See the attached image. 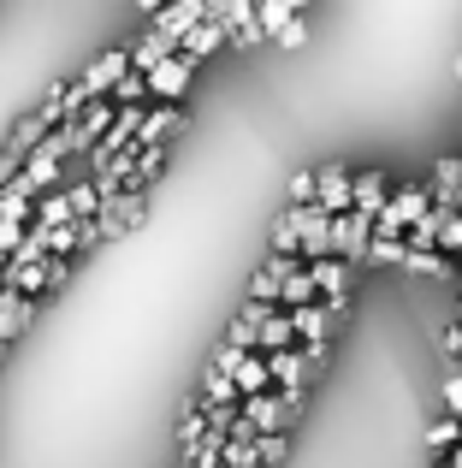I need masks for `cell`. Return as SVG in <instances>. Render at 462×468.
<instances>
[{
  "label": "cell",
  "mask_w": 462,
  "mask_h": 468,
  "mask_svg": "<svg viewBox=\"0 0 462 468\" xmlns=\"http://www.w3.org/2000/svg\"><path fill=\"white\" fill-rule=\"evenodd\" d=\"M427 214H433V190L427 184H404V190H392L385 214L373 219V238H409V226H421Z\"/></svg>",
  "instance_id": "cell-1"
},
{
  "label": "cell",
  "mask_w": 462,
  "mask_h": 468,
  "mask_svg": "<svg viewBox=\"0 0 462 468\" xmlns=\"http://www.w3.org/2000/svg\"><path fill=\"white\" fill-rule=\"evenodd\" d=\"M125 71H131V48L119 42V48H101V54L83 66V78H78V83L95 95V101H107V95H113V83L125 78Z\"/></svg>",
  "instance_id": "cell-2"
},
{
  "label": "cell",
  "mask_w": 462,
  "mask_h": 468,
  "mask_svg": "<svg viewBox=\"0 0 462 468\" xmlns=\"http://www.w3.org/2000/svg\"><path fill=\"white\" fill-rule=\"evenodd\" d=\"M142 219H149V196L142 190H119L113 202L95 214V231H101V238H119V231H137Z\"/></svg>",
  "instance_id": "cell-3"
},
{
  "label": "cell",
  "mask_w": 462,
  "mask_h": 468,
  "mask_svg": "<svg viewBox=\"0 0 462 468\" xmlns=\"http://www.w3.org/2000/svg\"><path fill=\"white\" fill-rule=\"evenodd\" d=\"M314 207L332 219L356 214V202H350V172L344 166H314Z\"/></svg>",
  "instance_id": "cell-4"
},
{
  "label": "cell",
  "mask_w": 462,
  "mask_h": 468,
  "mask_svg": "<svg viewBox=\"0 0 462 468\" xmlns=\"http://www.w3.org/2000/svg\"><path fill=\"white\" fill-rule=\"evenodd\" d=\"M368 231H373V219H362V214H344V219H332V261H368Z\"/></svg>",
  "instance_id": "cell-5"
},
{
  "label": "cell",
  "mask_w": 462,
  "mask_h": 468,
  "mask_svg": "<svg viewBox=\"0 0 462 468\" xmlns=\"http://www.w3.org/2000/svg\"><path fill=\"white\" fill-rule=\"evenodd\" d=\"M309 285H314V297H326L332 314L350 309V267L344 261H309Z\"/></svg>",
  "instance_id": "cell-6"
},
{
  "label": "cell",
  "mask_w": 462,
  "mask_h": 468,
  "mask_svg": "<svg viewBox=\"0 0 462 468\" xmlns=\"http://www.w3.org/2000/svg\"><path fill=\"white\" fill-rule=\"evenodd\" d=\"M350 202H356L362 219H380L385 202H392V178H385L380 166H373V172H350Z\"/></svg>",
  "instance_id": "cell-7"
},
{
  "label": "cell",
  "mask_w": 462,
  "mask_h": 468,
  "mask_svg": "<svg viewBox=\"0 0 462 468\" xmlns=\"http://www.w3.org/2000/svg\"><path fill=\"white\" fill-rule=\"evenodd\" d=\"M190 78H196V66H190L184 54H173L149 71V95H161V107H178V95L190 90Z\"/></svg>",
  "instance_id": "cell-8"
},
{
  "label": "cell",
  "mask_w": 462,
  "mask_h": 468,
  "mask_svg": "<svg viewBox=\"0 0 462 468\" xmlns=\"http://www.w3.org/2000/svg\"><path fill=\"white\" fill-rule=\"evenodd\" d=\"M149 24L161 36H173V42H184L196 24H208V0H178V6H161V12H149Z\"/></svg>",
  "instance_id": "cell-9"
},
{
  "label": "cell",
  "mask_w": 462,
  "mask_h": 468,
  "mask_svg": "<svg viewBox=\"0 0 462 468\" xmlns=\"http://www.w3.org/2000/svg\"><path fill=\"white\" fill-rule=\"evenodd\" d=\"M47 131H54V119H47L42 107H36V113H24L18 125H12V137H6V154L18 160V166H30V154L42 149V137H47Z\"/></svg>",
  "instance_id": "cell-10"
},
{
  "label": "cell",
  "mask_w": 462,
  "mask_h": 468,
  "mask_svg": "<svg viewBox=\"0 0 462 468\" xmlns=\"http://www.w3.org/2000/svg\"><path fill=\"white\" fill-rule=\"evenodd\" d=\"M309 374H314V367H309V350L267 356V379H273V386L285 391V398H290V391H302V386H309Z\"/></svg>",
  "instance_id": "cell-11"
},
{
  "label": "cell",
  "mask_w": 462,
  "mask_h": 468,
  "mask_svg": "<svg viewBox=\"0 0 462 468\" xmlns=\"http://www.w3.org/2000/svg\"><path fill=\"white\" fill-rule=\"evenodd\" d=\"M125 48H131V71H142V78H149L161 59H173V54H178V42H173V36H161L154 24L137 36V42H125Z\"/></svg>",
  "instance_id": "cell-12"
},
{
  "label": "cell",
  "mask_w": 462,
  "mask_h": 468,
  "mask_svg": "<svg viewBox=\"0 0 462 468\" xmlns=\"http://www.w3.org/2000/svg\"><path fill=\"white\" fill-rule=\"evenodd\" d=\"M184 125V113H178V107H154V113H142V125H137V143H131V149H166V137H173V131Z\"/></svg>",
  "instance_id": "cell-13"
},
{
  "label": "cell",
  "mask_w": 462,
  "mask_h": 468,
  "mask_svg": "<svg viewBox=\"0 0 462 468\" xmlns=\"http://www.w3.org/2000/svg\"><path fill=\"white\" fill-rule=\"evenodd\" d=\"M290 326H297V344H309V350H326V332H332V309H326V303H309V309L290 314Z\"/></svg>",
  "instance_id": "cell-14"
},
{
  "label": "cell",
  "mask_w": 462,
  "mask_h": 468,
  "mask_svg": "<svg viewBox=\"0 0 462 468\" xmlns=\"http://www.w3.org/2000/svg\"><path fill=\"white\" fill-rule=\"evenodd\" d=\"M267 314H273V309H267V303H243V314L237 320H231V350H243V356H255V344H261V320Z\"/></svg>",
  "instance_id": "cell-15"
},
{
  "label": "cell",
  "mask_w": 462,
  "mask_h": 468,
  "mask_svg": "<svg viewBox=\"0 0 462 468\" xmlns=\"http://www.w3.org/2000/svg\"><path fill=\"white\" fill-rule=\"evenodd\" d=\"M36 320V303L30 297H18V291H0V344H12L24 326Z\"/></svg>",
  "instance_id": "cell-16"
},
{
  "label": "cell",
  "mask_w": 462,
  "mask_h": 468,
  "mask_svg": "<svg viewBox=\"0 0 462 468\" xmlns=\"http://www.w3.org/2000/svg\"><path fill=\"white\" fill-rule=\"evenodd\" d=\"M226 42H231V36H226V30H220V24H214V18H208V24H196V30H190V36H184V42H178V54H184V59H190V66H196V59H208V54H220V48H226Z\"/></svg>",
  "instance_id": "cell-17"
},
{
  "label": "cell",
  "mask_w": 462,
  "mask_h": 468,
  "mask_svg": "<svg viewBox=\"0 0 462 468\" xmlns=\"http://www.w3.org/2000/svg\"><path fill=\"white\" fill-rule=\"evenodd\" d=\"M285 350H297V326H290L285 309H273L261 320V356H285Z\"/></svg>",
  "instance_id": "cell-18"
},
{
  "label": "cell",
  "mask_w": 462,
  "mask_h": 468,
  "mask_svg": "<svg viewBox=\"0 0 462 468\" xmlns=\"http://www.w3.org/2000/svg\"><path fill=\"white\" fill-rule=\"evenodd\" d=\"M231 386H237V398H243V403H249V398H261V391L273 386V379H267V356H261V350H255V356H243V362H237V374H231Z\"/></svg>",
  "instance_id": "cell-19"
},
{
  "label": "cell",
  "mask_w": 462,
  "mask_h": 468,
  "mask_svg": "<svg viewBox=\"0 0 462 468\" xmlns=\"http://www.w3.org/2000/svg\"><path fill=\"white\" fill-rule=\"evenodd\" d=\"M297 18H302V0H261V6H255V24H261V36L290 30Z\"/></svg>",
  "instance_id": "cell-20"
},
{
  "label": "cell",
  "mask_w": 462,
  "mask_h": 468,
  "mask_svg": "<svg viewBox=\"0 0 462 468\" xmlns=\"http://www.w3.org/2000/svg\"><path fill=\"white\" fill-rule=\"evenodd\" d=\"M59 190H66V202H71V219H95V214H101V190H95V178L59 184Z\"/></svg>",
  "instance_id": "cell-21"
},
{
  "label": "cell",
  "mask_w": 462,
  "mask_h": 468,
  "mask_svg": "<svg viewBox=\"0 0 462 468\" xmlns=\"http://www.w3.org/2000/svg\"><path fill=\"white\" fill-rule=\"evenodd\" d=\"M267 243H273V255H297V250H302V238H297V214H290V207L273 219V226H267Z\"/></svg>",
  "instance_id": "cell-22"
},
{
  "label": "cell",
  "mask_w": 462,
  "mask_h": 468,
  "mask_svg": "<svg viewBox=\"0 0 462 468\" xmlns=\"http://www.w3.org/2000/svg\"><path fill=\"white\" fill-rule=\"evenodd\" d=\"M226 403H243V398H237V386H231V374L208 367V386H202V410H226Z\"/></svg>",
  "instance_id": "cell-23"
},
{
  "label": "cell",
  "mask_w": 462,
  "mask_h": 468,
  "mask_svg": "<svg viewBox=\"0 0 462 468\" xmlns=\"http://www.w3.org/2000/svg\"><path fill=\"white\" fill-rule=\"evenodd\" d=\"M457 445H462V421H457V415H445V421L427 427V451H433V457H451Z\"/></svg>",
  "instance_id": "cell-24"
},
{
  "label": "cell",
  "mask_w": 462,
  "mask_h": 468,
  "mask_svg": "<svg viewBox=\"0 0 462 468\" xmlns=\"http://www.w3.org/2000/svg\"><path fill=\"white\" fill-rule=\"evenodd\" d=\"M107 101H113V107H142V101H149V78H142V71H125Z\"/></svg>",
  "instance_id": "cell-25"
},
{
  "label": "cell",
  "mask_w": 462,
  "mask_h": 468,
  "mask_svg": "<svg viewBox=\"0 0 462 468\" xmlns=\"http://www.w3.org/2000/svg\"><path fill=\"white\" fill-rule=\"evenodd\" d=\"M368 261L404 267V261H409V243H404V238H373V243H368Z\"/></svg>",
  "instance_id": "cell-26"
},
{
  "label": "cell",
  "mask_w": 462,
  "mask_h": 468,
  "mask_svg": "<svg viewBox=\"0 0 462 468\" xmlns=\"http://www.w3.org/2000/svg\"><path fill=\"white\" fill-rule=\"evenodd\" d=\"M433 190H451V196L462 190V160L457 154H445L439 166H433Z\"/></svg>",
  "instance_id": "cell-27"
},
{
  "label": "cell",
  "mask_w": 462,
  "mask_h": 468,
  "mask_svg": "<svg viewBox=\"0 0 462 468\" xmlns=\"http://www.w3.org/2000/svg\"><path fill=\"white\" fill-rule=\"evenodd\" d=\"M285 196H290V207H314V172H290Z\"/></svg>",
  "instance_id": "cell-28"
},
{
  "label": "cell",
  "mask_w": 462,
  "mask_h": 468,
  "mask_svg": "<svg viewBox=\"0 0 462 468\" xmlns=\"http://www.w3.org/2000/svg\"><path fill=\"white\" fill-rule=\"evenodd\" d=\"M409 273H427V279H445V273H451V261H445V255H415V250H409Z\"/></svg>",
  "instance_id": "cell-29"
},
{
  "label": "cell",
  "mask_w": 462,
  "mask_h": 468,
  "mask_svg": "<svg viewBox=\"0 0 462 468\" xmlns=\"http://www.w3.org/2000/svg\"><path fill=\"white\" fill-rule=\"evenodd\" d=\"M255 457H261V468L285 463V433H267V439H255Z\"/></svg>",
  "instance_id": "cell-30"
},
{
  "label": "cell",
  "mask_w": 462,
  "mask_h": 468,
  "mask_svg": "<svg viewBox=\"0 0 462 468\" xmlns=\"http://www.w3.org/2000/svg\"><path fill=\"white\" fill-rule=\"evenodd\" d=\"M66 273H71V261H59V255H54V261L42 267V291H59V285H66Z\"/></svg>",
  "instance_id": "cell-31"
},
{
  "label": "cell",
  "mask_w": 462,
  "mask_h": 468,
  "mask_svg": "<svg viewBox=\"0 0 462 468\" xmlns=\"http://www.w3.org/2000/svg\"><path fill=\"white\" fill-rule=\"evenodd\" d=\"M445 403H451V415L462 421V367H451V379H445Z\"/></svg>",
  "instance_id": "cell-32"
},
{
  "label": "cell",
  "mask_w": 462,
  "mask_h": 468,
  "mask_svg": "<svg viewBox=\"0 0 462 468\" xmlns=\"http://www.w3.org/2000/svg\"><path fill=\"white\" fill-rule=\"evenodd\" d=\"M273 42H278V48H302V42H309V24H302V18H297V24H290V30H278V36H273Z\"/></svg>",
  "instance_id": "cell-33"
},
{
  "label": "cell",
  "mask_w": 462,
  "mask_h": 468,
  "mask_svg": "<svg viewBox=\"0 0 462 468\" xmlns=\"http://www.w3.org/2000/svg\"><path fill=\"white\" fill-rule=\"evenodd\" d=\"M267 42V36H261V24H249V30H237V36H231V48H261Z\"/></svg>",
  "instance_id": "cell-34"
},
{
  "label": "cell",
  "mask_w": 462,
  "mask_h": 468,
  "mask_svg": "<svg viewBox=\"0 0 462 468\" xmlns=\"http://www.w3.org/2000/svg\"><path fill=\"white\" fill-rule=\"evenodd\" d=\"M457 83H462V54H457Z\"/></svg>",
  "instance_id": "cell-35"
},
{
  "label": "cell",
  "mask_w": 462,
  "mask_h": 468,
  "mask_svg": "<svg viewBox=\"0 0 462 468\" xmlns=\"http://www.w3.org/2000/svg\"><path fill=\"white\" fill-rule=\"evenodd\" d=\"M178 468H196V463H178Z\"/></svg>",
  "instance_id": "cell-36"
},
{
  "label": "cell",
  "mask_w": 462,
  "mask_h": 468,
  "mask_svg": "<svg viewBox=\"0 0 462 468\" xmlns=\"http://www.w3.org/2000/svg\"><path fill=\"white\" fill-rule=\"evenodd\" d=\"M433 468H451V463H433Z\"/></svg>",
  "instance_id": "cell-37"
}]
</instances>
